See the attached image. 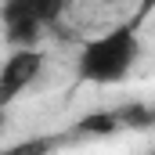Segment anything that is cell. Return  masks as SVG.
I'll use <instances>...</instances> for the list:
<instances>
[{
    "label": "cell",
    "mask_w": 155,
    "mask_h": 155,
    "mask_svg": "<svg viewBox=\"0 0 155 155\" xmlns=\"http://www.w3.org/2000/svg\"><path fill=\"white\" fill-rule=\"evenodd\" d=\"M119 130H152L155 126V105L148 101H130V105H119L112 108Z\"/></svg>",
    "instance_id": "cell-4"
},
{
    "label": "cell",
    "mask_w": 155,
    "mask_h": 155,
    "mask_svg": "<svg viewBox=\"0 0 155 155\" xmlns=\"http://www.w3.org/2000/svg\"><path fill=\"white\" fill-rule=\"evenodd\" d=\"M69 0H4L0 4V25H4V40L22 51V47H36L43 29H51Z\"/></svg>",
    "instance_id": "cell-2"
},
{
    "label": "cell",
    "mask_w": 155,
    "mask_h": 155,
    "mask_svg": "<svg viewBox=\"0 0 155 155\" xmlns=\"http://www.w3.org/2000/svg\"><path fill=\"white\" fill-rule=\"evenodd\" d=\"M43 72V51L40 47H22V51H11L0 65V112L7 105L18 101V94H25Z\"/></svg>",
    "instance_id": "cell-3"
},
{
    "label": "cell",
    "mask_w": 155,
    "mask_h": 155,
    "mask_svg": "<svg viewBox=\"0 0 155 155\" xmlns=\"http://www.w3.org/2000/svg\"><path fill=\"white\" fill-rule=\"evenodd\" d=\"M141 54L137 22H123L116 29L101 33L97 40H87L76 58V76L94 87H116L130 76L134 61Z\"/></svg>",
    "instance_id": "cell-1"
}]
</instances>
